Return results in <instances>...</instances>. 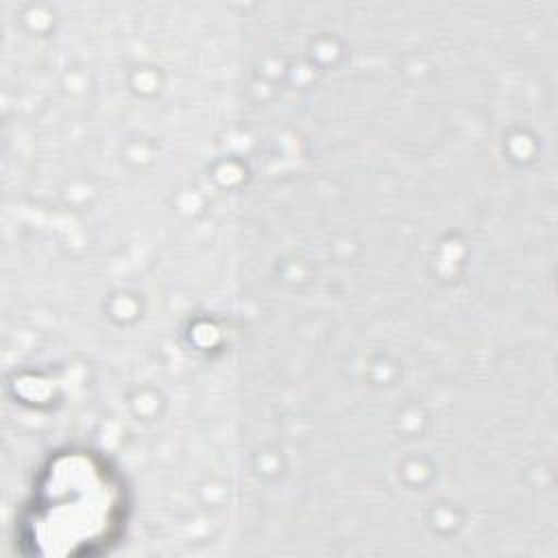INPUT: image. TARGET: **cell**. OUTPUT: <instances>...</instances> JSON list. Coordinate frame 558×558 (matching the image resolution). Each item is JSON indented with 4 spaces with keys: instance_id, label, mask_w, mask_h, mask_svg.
<instances>
[{
    "instance_id": "cell-1",
    "label": "cell",
    "mask_w": 558,
    "mask_h": 558,
    "mask_svg": "<svg viewBox=\"0 0 558 558\" xmlns=\"http://www.w3.org/2000/svg\"><path fill=\"white\" fill-rule=\"evenodd\" d=\"M126 519L122 480L92 453H63L44 473L22 521V541L48 554H96Z\"/></svg>"
}]
</instances>
